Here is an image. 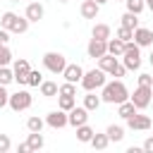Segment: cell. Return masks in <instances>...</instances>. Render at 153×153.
I'll return each mask as SVG.
<instances>
[{"mask_svg": "<svg viewBox=\"0 0 153 153\" xmlns=\"http://www.w3.org/2000/svg\"><path fill=\"white\" fill-rule=\"evenodd\" d=\"M57 96H76V84L72 81H65L57 86Z\"/></svg>", "mask_w": 153, "mask_h": 153, "instance_id": "obj_32", "label": "cell"}, {"mask_svg": "<svg viewBox=\"0 0 153 153\" xmlns=\"http://www.w3.org/2000/svg\"><path fill=\"white\" fill-rule=\"evenodd\" d=\"M12 72H14V81H17L19 86H26V76H29V72H31L29 60H26V57L14 60V62H12Z\"/></svg>", "mask_w": 153, "mask_h": 153, "instance_id": "obj_7", "label": "cell"}, {"mask_svg": "<svg viewBox=\"0 0 153 153\" xmlns=\"http://www.w3.org/2000/svg\"><path fill=\"white\" fill-rule=\"evenodd\" d=\"M91 148H96V151H105L108 146H110V139H108V134H98V131H93V136H91Z\"/></svg>", "mask_w": 153, "mask_h": 153, "instance_id": "obj_20", "label": "cell"}, {"mask_svg": "<svg viewBox=\"0 0 153 153\" xmlns=\"http://www.w3.org/2000/svg\"><path fill=\"white\" fill-rule=\"evenodd\" d=\"M43 14H45V10H43V5H41V0H33V2H29L26 5V12H24V17L33 24V22H41L43 19Z\"/></svg>", "mask_w": 153, "mask_h": 153, "instance_id": "obj_14", "label": "cell"}, {"mask_svg": "<svg viewBox=\"0 0 153 153\" xmlns=\"http://www.w3.org/2000/svg\"><path fill=\"white\" fill-rule=\"evenodd\" d=\"M26 143H29V151H41V148L45 146V139H43L41 131H29Z\"/></svg>", "mask_w": 153, "mask_h": 153, "instance_id": "obj_17", "label": "cell"}, {"mask_svg": "<svg viewBox=\"0 0 153 153\" xmlns=\"http://www.w3.org/2000/svg\"><path fill=\"white\" fill-rule=\"evenodd\" d=\"M120 62V57H115V55H110V53H105V55H100L98 57V67L105 72V74H110L112 72V67Z\"/></svg>", "mask_w": 153, "mask_h": 153, "instance_id": "obj_16", "label": "cell"}, {"mask_svg": "<svg viewBox=\"0 0 153 153\" xmlns=\"http://www.w3.org/2000/svg\"><path fill=\"white\" fill-rule=\"evenodd\" d=\"M12 81H14V72H12V67H10V65L0 67V84H2V86H10Z\"/></svg>", "mask_w": 153, "mask_h": 153, "instance_id": "obj_30", "label": "cell"}, {"mask_svg": "<svg viewBox=\"0 0 153 153\" xmlns=\"http://www.w3.org/2000/svg\"><path fill=\"white\" fill-rule=\"evenodd\" d=\"M148 108H153V98H151V105H148Z\"/></svg>", "mask_w": 153, "mask_h": 153, "instance_id": "obj_47", "label": "cell"}, {"mask_svg": "<svg viewBox=\"0 0 153 153\" xmlns=\"http://www.w3.org/2000/svg\"><path fill=\"white\" fill-rule=\"evenodd\" d=\"M127 98H129V88L124 86L122 79L105 81L103 88H100V100H103V103H112V105H117V103H122V100H127Z\"/></svg>", "mask_w": 153, "mask_h": 153, "instance_id": "obj_1", "label": "cell"}, {"mask_svg": "<svg viewBox=\"0 0 153 153\" xmlns=\"http://www.w3.org/2000/svg\"><path fill=\"white\" fill-rule=\"evenodd\" d=\"M96 2H98V5H105V2H110V0H96Z\"/></svg>", "mask_w": 153, "mask_h": 153, "instance_id": "obj_46", "label": "cell"}, {"mask_svg": "<svg viewBox=\"0 0 153 153\" xmlns=\"http://www.w3.org/2000/svg\"><path fill=\"white\" fill-rule=\"evenodd\" d=\"M17 153H29V143H26V141L19 143V146H17Z\"/></svg>", "mask_w": 153, "mask_h": 153, "instance_id": "obj_43", "label": "cell"}, {"mask_svg": "<svg viewBox=\"0 0 153 153\" xmlns=\"http://www.w3.org/2000/svg\"><path fill=\"white\" fill-rule=\"evenodd\" d=\"M124 74H127V67H124L122 62H117V65L112 67V72H110V76H115V79H122Z\"/></svg>", "mask_w": 153, "mask_h": 153, "instance_id": "obj_37", "label": "cell"}, {"mask_svg": "<svg viewBox=\"0 0 153 153\" xmlns=\"http://www.w3.org/2000/svg\"><path fill=\"white\" fill-rule=\"evenodd\" d=\"M134 43L139 48H151L153 45V31L146 26H136L134 29Z\"/></svg>", "mask_w": 153, "mask_h": 153, "instance_id": "obj_10", "label": "cell"}, {"mask_svg": "<svg viewBox=\"0 0 153 153\" xmlns=\"http://www.w3.org/2000/svg\"><path fill=\"white\" fill-rule=\"evenodd\" d=\"M19 14H14V12H2V17H0V26L2 29H12V24H14V19H17Z\"/></svg>", "mask_w": 153, "mask_h": 153, "instance_id": "obj_33", "label": "cell"}, {"mask_svg": "<svg viewBox=\"0 0 153 153\" xmlns=\"http://www.w3.org/2000/svg\"><path fill=\"white\" fill-rule=\"evenodd\" d=\"M100 96H96L93 91H86V96H84V108L88 110V112H93V110H98L100 108Z\"/></svg>", "mask_w": 153, "mask_h": 153, "instance_id": "obj_23", "label": "cell"}, {"mask_svg": "<svg viewBox=\"0 0 153 153\" xmlns=\"http://www.w3.org/2000/svg\"><path fill=\"white\" fill-rule=\"evenodd\" d=\"M43 127H45V120H41L38 115H31L26 120V129L29 131H43Z\"/></svg>", "mask_w": 153, "mask_h": 153, "instance_id": "obj_28", "label": "cell"}, {"mask_svg": "<svg viewBox=\"0 0 153 153\" xmlns=\"http://www.w3.org/2000/svg\"><path fill=\"white\" fill-rule=\"evenodd\" d=\"M74 105H76V96H57V108H60V110L69 112Z\"/></svg>", "mask_w": 153, "mask_h": 153, "instance_id": "obj_27", "label": "cell"}, {"mask_svg": "<svg viewBox=\"0 0 153 153\" xmlns=\"http://www.w3.org/2000/svg\"><path fill=\"white\" fill-rule=\"evenodd\" d=\"M10 2H19V0H10Z\"/></svg>", "mask_w": 153, "mask_h": 153, "instance_id": "obj_50", "label": "cell"}, {"mask_svg": "<svg viewBox=\"0 0 153 153\" xmlns=\"http://www.w3.org/2000/svg\"><path fill=\"white\" fill-rule=\"evenodd\" d=\"M151 98H153V88L151 86H136L134 93H129V100L136 105V110H146L151 105Z\"/></svg>", "mask_w": 153, "mask_h": 153, "instance_id": "obj_6", "label": "cell"}, {"mask_svg": "<svg viewBox=\"0 0 153 153\" xmlns=\"http://www.w3.org/2000/svg\"><path fill=\"white\" fill-rule=\"evenodd\" d=\"M120 19H122V26H127V29H136L139 26V14H134V12H124Z\"/></svg>", "mask_w": 153, "mask_h": 153, "instance_id": "obj_29", "label": "cell"}, {"mask_svg": "<svg viewBox=\"0 0 153 153\" xmlns=\"http://www.w3.org/2000/svg\"><path fill=\"white\" fill-rule=\"evenodd\" d=\"M5 65H12V50L7 45H0V67Z\"/></svg>", "mask_w": 153, "mask_h": 153, "instance_id": "obj_36", "label": "cell"}, {"mask_svg": "<svg viewBox=\"0 0 153 153\" xmlns=\"http://www.w3.org/2000/svg\"><path fill=\"white\" fill-rule=\"evenodd\" d=\"M38 88H41V96H45V98H57V84H55V81H45V79H43Z\"/></svg>", "mask_w": 153, "mask_h": 153, "instance_id": "obj_24", "label": "cell"}, {"mask_svg": "<svg viewBox=\"0 0 153 153\" xmlns=\"http://www.w3.org/2000/svg\"><path fill=\"white\" fill-rule=\"evenodd\" d=\"M115 2H124V0H115Z\"/></svg>", "mask_w": 153, "mask_h": 153, "instance_id": "obj_49", "label": "cell"}, {"mask_svg": "<svg viewBox=\"0 0 153 153\" xmlns=\"http://www.w3.org/2000/svg\"><path fill=\"white\" fill-rule=\"evenodd\" d=\"M141 148H143L146 153H153V136H148V139L143 141V146H141Z\"/></svg>", "mask_w": 153, "mask_h": 153, "instance_id": "obj_42", "label": "cell"}, {"mask_svg": "<svg viewBox=\"0 0 153 153\" xmlns=\"http://www.w3.org/2000/svg\"><path fill=\"white\" fill-rule=\"evenodd\" d=\"M136 79H139V86H151V84H153V76H151V74H146V72H141Z\"/></svg>", "mask_w": 153, "mask_h": 153, "instance_id": "obj_40", "label": "cell"}, {"mask_svg": "<svg viewBox=\"0 0 153 153\" xmlns=\"http://www.w3.org/2000/svg\"><path fill=\"white\" fill-rule=\"evenodd\" d=\"M7 43H10V31L0 26V45H7Z\"/></svg>", "mask_w": 153, "mask_h": 153, "instance_id": "obj_41", "label": "cell"}, {"mask_svg": "<svg viewBox=\"0 0 153 153\" xmlns=\"http://www.w3.org/2000/svg\"><path fill=\"white\" fill-rule=\"evenodd\" d=\"M7 103H10V93H7V86H2V84H0V110H2V108H7Z\"/></svg>", "mask_w": 153, "mask_h": 153, "instance_id": "obj_39", "label": "cell"}, {"mask_svg": "<svg viewBox=\"0 0 153 153\" xmlns=\"http://www.w3.org/2000/svg\"><path fill=\"white\" fill-rule=\"evenodd\" d=\"M31 105H33V96H31L29 91L19 88L17 93H10V103H7L10 110H14V112H24V110H29Z\"/></svg>", "mask_w": 153, "mask_h": 153, "instance_id": "obj_4", "label": "cell"}, {"mask_svg": "<svg viewBox=\"0 0 153 153\" xmlns=\"http://www.w3.org/2000/svg\"><path fill=\"white\" fill-rule=\"evenodd\" d=\"M91 136H93V127H88V122L76 127V139H79L81 143H88V141H91Z\"/></svg>", "mask_w": 153, "mask_h": 153, "instance_id": "obj_25", "label": "cell"}, {"mask_svg": "<svg viewBox=\"0 0 153 153\" xmlns=\"http://www.w3.org/2000/svg\"><path fill=\"white\" fill-rule=\"evenodd\" d=\"M43 67H45L50 74H62V69L67 67V57H65L62 53L50 50V53L43 55Z\"/></svg>", "mask_w": 153, "mask_h": 153, "instance_id": "obj_5", "label": "cell"}, {"mask_svg": "<svg viewBox=\"0 0 153 153\" xmlns=\"http://www.w3.org/2000/svg\"><path fill=\"white\" fill-rule=\"evenodd\" d=\"M122 65L127 67V72H136V69H141V48L134 43V41H129V43H124V53H122Z\"/></svg>", "mask_w": 153, "mask_h": 153, "instance_id": "obj_2", "label": "cell"}, {"mask_svg": "<svg viewBox=\"0 0 153 153\" xmlns=\"http://www.w3.org/2000/svg\"><path fill=\"white\" fill-rule=\"evenodd\" d=\"M86 53H88V57L98 60L100 55L108 53V41H103V38H93V36H91V41H88V45H86Z\"/></svg>", "mask_w": 153, "mask_h": 153, "instance_id": "obj_11", "label": "cell"}, {"mask_svg": "<svg viewBox=\"0 0 153 153\" xmlns=\"http://www.w3.org/2000/svg\"><path fill=\"white\" fill-rule=\"evenodd\" d=\"M91 36H93V38H103V41H108V38L112 36V29H110V24H93Z\"/></svg>", "mask_w": 153, "mask_h": 153, "instance_id": "obj_21", "label": "cell"}, {"mask_svg": "<svg viewBox=\"0 0 153 153\" xmlns=\"http://www.w3.org/2000/svg\"><path fill=\"white\" fill-rule=\"evenodd\" d=\"M108 79H105V72L100 69V67H93V69H88V72H84V76H81V88L84 91H96V88H103V84H105Z\"/></svg>", "mask_w": 153, "mask_h": 153, "instance_id": "obj_3", "label": "cell"}, {"mask_svg": "<svg viewBox=\"0 0 153 153\" xmlns=\"http://www.w3.org/2000/svg\"><path fill=\"white\" fill-rule=\"evenodd\" d=\"M57 2H69V0H57Z\"/></svg>", "mask_w": 153, "mask_h": 153, "instance_id": "obj_48", "label": "cell"}, {"mask_svg": "<svg viewBox=\"0 0 153 153\" xmlns=\"http://www.w3.org/2000/svg\"><path fill=\"white\" fill-rule=\"evenodd\" d=\"M134 112H139V110H136V105H134V103H131L129 98H127V100H122V103H117V115H120L122 120L131 117Z\"/></svg>", "mask_w": 153, "mask_h": 153, "instance_id": "obj_18", "label": "cell"}, {"mask_svg": "<svg viewBox=\"0 0 153 153\" xmlns=\"http://www.w3.org/2000/svg\"><path fill=\"white\" fill-rule=\"evenodd\" d=\"M115 36H117L120 41H124V43H129V41H134V29H127V26H120V29L115 31Z\"/></svg>", "mask_w": 153, "mask_h": 153, "instance_id": "obj_34", "label": "cell"}, {"mask_svg": "<svg viewBox=\"0 0 153 153\" xmlns=\"http://www.w3.org/2000/svg\"><path fill=\"white\" fill-rule=\"evenodd\" d=\"M12 148V141H10V136L7 134H0V153H7Z\"/></svg>", "mask_w": 153, "mask_h": 153, "instance_id": "obj_38", "label": "cell"}, {"mask_svg": "<svg viewBox=\"0 0 153 153\" xmlns=\"http://www.w3.org/2000/svg\"><path fill=\"white\" fill-rule=\"evenodd\" d=\"M88 122V110L84 108V105H74L69 112H67V124L69 127H79V124H86Z\"/></svg>", "mask_w": 153, "mask_h": 153, "instance_id": "obj_8", "label": "cell"}, {"mask_svg": "<svg viewBox=\"0 0 153 153\" xmlns=\"http://www.w3.org/2000/svg\"><path fill=\"white\" fill-rule=\"evenodd\" d=\"M45 124L48 127H53V129H62V127H67V112L65 110H50L48 115H45Z\"/></svg>", "mask_w": 153, "mask_h": 153, "instance_id": "obj_12", "label": "cell"}, {"mask_svg": "<svg viewBox=\"0 0 153 153\" xmlns=\"http://www.w3.org/2000/svg\"><path fill=\"white\" fill-rule=\"evenodd\" d=\"M143 2H146V7H148V10L153 12V0H143Z\"/></svg>", "mask_w": 153, "mask_h": 153, "instance_id": "obj_44", "label": "cell"}, {"mask_svg": "<svg viewBox=\"0 0 153 153\" xmlns=\"http://www.w3.org/2000/svg\"><path fill=\"white\" fill-rule=\"evenodd\" d=\"M79 12H81V17H84V19H96V17H98V12H100V5H98L96 0H81Z\"/></svg>", "mask_w": 153, "mask_h": 153, "instance_id": "obj_15", "label": "cell"}, {"mask_svg": "<svg viewBox=\"0 0 153 153\" xmlns=\"http://www.w3.org/2000/svg\"><path fill=\"white\" fill-rule=\"evenodd\" d=\"M29 24H31V22H29L26 17H17L14 24H12V29H10V33H26V31H29Z\"/></svg>", "mask_w": 153, "mask_h": 153, "instance_id": "obj_26", "label": "cell"}, {"mask_svg": "<svg viewBox=\"0 0 153 153\" xmlns=\"http://www.w3.org/2000/svg\"><path fill=\"white\" fill-rule=\"evenodd\" d=\"M124 122H127V129H131V131H146V129H151V117H148V115L134 112V115L127 117Z\"/></svg>", "mask_w": 153, "mask_h": 153, "instance_id": "obj_9", "label": "cell"}, {"mask_svg": "<svg viewBox=\"0 0 153 153\" xmlns=\"http://www.w3.org/2000/svg\"><path fill=\"white\" fill-rule=\"evenodd\" d=\"M41 81H43V74L38 69H31L26 76V86H41Z\"/></svg>", "mask_w": 153, "mask_h": 153, "instance_id": "obj_35", "label": "cell"}, {"mask_svg": "<svg viewBox=\"0 0 153 153\" xmlns=\"http://www.w3.org/2000/svg\"><path fill=\"white\" fill-rule=\"evenodd\" d=\"M105 134H108L110 143H120V141L124 139V127H122V124H110V127L105 129Z\"/></svg>", "mask_w": 153, "mask_h": 153, "instance_id": "obj_19", "label": "cell"}, {"mask_svg": "<svg viewBox=\"0 0 153 153\" xmlns=\"http://www.w3.org/2000/svg\"><path fill=\"white\" fill-rule=\"evenodd\" d=\"M62 76H65V81H72V84H79L81 81V76H84V67L81 65H76V62H67V67L62 69Z\"/></svg>", "mask_w": 153, "mask_h": 153, "instance_id": "obj_13", "label": "cell"}, {"mask_svg": "<svg viewBox=\"0 0 153 153\" xmlns=\"http://www.w3.org/2000/svg\"><path fill=\"white\" fill-rule=\"evenodd\" d=\"M148 62H151V67H153V50H151V55H148Z\"/></svg>", "mask_w": 153, "mask_h": 153, "instance_id": "obj_45", "label": "cell"}, {"mask_svg": "<svg viewBox=\"0 0 153 153\" xmlns=\"http://www.w3.org/2000/svg\"><path fill=\"white\" fill-rule=\"evenodd\" d=\"M29 2H33V0H29Z\"/></svg>", "mask_w": 153, "mask_h": 153, "instance_id": "obj_51", "label": "cell"}, {"mask_svg": "<svg viewBox=\"0 0 153 153\" xmlns=\"http://www.w3.org/2000/svg\"><path fill=\"white\" fill-rule=\"evenodd\" d=\"M124 5H127V12H134V14H141L146 10L143 0H124Z\"/></svg>", "mask_w": 153, "mask_h": 153, "instance_id": "obj_31", "label": "cell"}, {"mask_svg": "<svg viewBox=\"0 0 153 153\" xmlns=\"http://www.w3.org/2000/svg\"><path fill=\"white\" fill-rule=\"evenodd\" d=\"M151 88H153V84H151Z\"/></svg>", "mask_w": 153, "mask_h": 153, "instance_id": "obj_52", "label": "cell"}, {"mask_svg": "<svg viewBox=\"0 0 153 153\" xmlns=\"http://www.w3.org/2000/svg\"><path fill=\"white\" fill-rule=\"evenodd\" d=\"M108 53L115 55V57H122V53H124V41H120L117 36H115V38L110 36V38H108Z\"/></svg>", "mask_w": 153, "mask_h": 153, "instance_id": "obj_22", "label": "cell"}]
</instances>
